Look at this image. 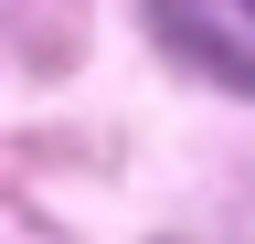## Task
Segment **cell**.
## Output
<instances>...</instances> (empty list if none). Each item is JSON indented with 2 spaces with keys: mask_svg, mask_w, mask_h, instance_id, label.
Instances as JSON below:
<instances>
[{
  "mask_svg": "<svg viewBox=\"0 0 255 244\" xmlns=\"http://www.w3.org/2000/svg\"><path fill=\"white\" fill-rule=\"evenodd\" d=\"M149 32L170 43L191 75L255 96V0H149Z\"/></svg>",
  "mask_w": 255,
  "mask_h": 244,
  "instance_id": "obj_1",
  "label": "cell"
}]
</instances>
